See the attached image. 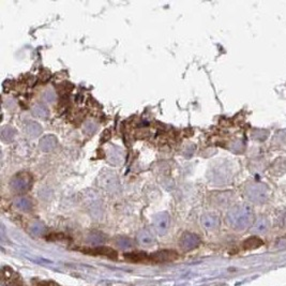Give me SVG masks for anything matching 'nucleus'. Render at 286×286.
I'll return each instance as SVG.
<instances>
[{
  "instance_id": "obj_1",
  "label": "nucleus",
  "mask_w": 286,
  "mask_h": 286,
  "mask_svg": "<svg viewBox=\"0 0 286 286\" xmlns=\"http://www.w3.org/2000/svg\"><path fill=\"white\" fill-rule=\"evenodd\" d=\"M32 186V176L27 172H22L15 175L10 182V187L15 193H24Z\"/></svg>"
},
{
  "instance_id": "obj_2",
  "label": "nucleus",
  "mask_w": 286,
  "mask_h": 286,
  "mask_svg": "<svg viewBox=\"0 0 286 286\" xmlns=\"http://www.w3.org/2000/svg\"><path fill=\"white\" fill-rule=\"evenodd\" d=\"M179 253L175 250H159L155 252V253L149 254V263H170L179 259Z\"/></svg>"
},
{
  "instance_id": "obj_3",
  "label": "nucleus",
  "mask_w": 286,
  "mask_h": 286,
  "mask_svg": "<svg viewBox=\"0 0 286 286\" xmlns=\"http://www.w3.org/2000/svg\"><path fill=\"white\" fill-rule=\"evenodd\" d=\"M80 251L84 254L91 256H102L112 260L118 259V252L108 247H96V248H83Z\"/></svg>"
},
{
  "instance_id": "obj_4",
  "label": "nucleus",
  "mask_w": 286,
  "mask_h": 286,
  "mask_svg": "<svg viewBox=\"0 0 286 286\" xmlns=\"http://www.w3.org/2000/svg\"><path fill=\"white\" fill-rule=\"evenodd\" d=\"M267 187L263 183H251L246 189L248 198L253 201H263L267 198Z\"/></svg>"
},
{
  "instance_id": "obj_5",
  "label": "nucleus",
  "mask_w": 286,
  "mask_h": 286,
  "mask_svg": "<svg viewBox=\"0 0 286 286\" xmlns=\"http://www.w3.org/2000/svg\"><path fill=\"white\" fill-rule=\"evenodd\" d=\"M3 285L4 286H26L22 276L11 267L3 268Z\"/></svg>"
},
{
  "instance_id": "obj_6",
  "label": "nucleus",
  "mask_w": 286,
  "mask_h": 286,
  "mask_svg": "<svg viewBox=\"0 0 286 286\" xmlns=\"http://www.w3.org/2000/svg\"><path fill=\"white\" fill-rule=\"evenodd\" d=\"M250 214H251L250 208L245 205L233 209V211L230 213V216L233 218V221L238 222L239 224L247 221L250 218Z\"/></svg>"
},
{
  "instance_id": "obj_7",
  "label": "nucleus",
  "mask_w": 286,
  "mask_h": 286,
  "mask_svg": "<svg viewBox=\"0 0 286 286\" xmlns=\"http://www.w3.org/2000/svg\"><path fill=\"white\" fill-rule=\"evenodd\" d=\"M123 256L131 263H149V254L142 251L130 252V253H125Z\"/></svg>"
},
{
  "instance_id": "obj_8",
  "label": "nucleus",
  "mask_w": 286,
  "mask_h": 286,
  "mask_svg": "<svg viewBox=\"0 0 286 286\" xmlns=\"http://www.w3.org/2000/svg\"><path fill=\"white\" fill-rule=\"evenodd\" d=\"M25 133L30 137H37L42 133V128L36 121H28L25 125Z\"/></svg>"
},
{
  "instance_id": "obj_9",
  "label": "nucleus",
  "mask_w": 286,
  "mask_h": 286,
  "mask_svg": "<svg viewBox=\"0 0 286 286\" xmlns=\"http://www.w3.org/2000/svg\"><path fill=\"white\" fill-rule=\"evenodd\" d=\"M57 142V138L54 135H47L40 140V148L47 153V151L53 150L56 147Z\"/></svg>"
},
{
  "instance_id": "obj_10",
  "label": "nucleus",
  "mask_w": 286,
  "mask_h": 286,
  "mask_svg": "<svg viewBox=\"0 0 286 286\" xmlns=\"http://www.w3.org/2000/svg\"><path fill=\"white\" fill-rule=\"evenodd\" d=\"M263 246V240L258 237H250L247 240L243 241L242 243V249L246 251L250 250H255L258 249L259 247Z\"/></svg>"
},
{
  "instance_id": "obj_11",
  "label": "nucleus",
  "mask_w": 286,
  "mask_h": 286,
  "mask_svg": "<svg viewBox=\"0 0 286 286\" xmlns=\"http://www.w3.org/2000/svg\"><path fill=\"white\" fill-rule=\"evenodd\" d=\"M32 114L33 116H36L37 118H46L49 112H48V108L43 103H38L33 106Z\"/></svg>"
},
{
  "instance_id": "obj_12",
  "label": "nucleus",
  "mask_w": 286,
  "mask_h": 286,
  "mask_svg": "<svg viewBox=\"0 0 286 286\" xmlns=\"http://www.w3.org/2000/svg\"><path fill=\"white\" fill-rule=\"evenodd\" d=\"M16 131L11 127H5L2 130V138L5 141H12L15 137Z\"/></svg>"
},
{
  "instance_id": "obj_13",
  "label": "nucleus",
  "mask_w": 286,
  "mask_h": 286,
  "mask_svg": "<svg viewBox=\"0 0 286 286\" xmlns=\"http://www.w3.org/2000/svg\"><path fill=\"white\" fill-rule=\"evenodd\" d=\"M16 207L22 210H29L32 207L31 200L28 197H19L15 201Z\"/></svg>"
},
{
  "instance_id": "obj_14",
  "label": "nucleus",
  "mask_w": 286,
  "mask_h": 286,
  "mask_svg": "<svg viewBox=\"0 0 286 286\" xmlns=\"http://www.w3.org/2000/svg\"><path fill=\"white\" fill-rule=\"evenodd\" d=\"M98 125L94 121H87L84 125V132H85L87 135H92L97 131Z\"/></svg>"
},
{
  "instance_id": "obj_15",
  "label": "nucleus",
  "mask_w": 286,
  "mask_h": 286,
  "mask_svg": "<svg viewBox=\"0 0 286 286\" xmlns=\"http://www.w3.org/2000/svg\"><path fill=\"white\" fill-rule=\"evenodd\" d=\"M31 286H60V285L56 283L55 281H50V280H35L32 282Z\"/></svg>"
},
{
  "instance_id": "obj_16",
  "label": "nucleus",
  "mask_w": 286,
  "mask_h": 286,
  "mask_svg": "<svg viewBox=\"0 0 286 286\" xmlns=\"http://www.w3.org/2000/svg\"><path fill=\"white\" fill-rule=\"evenodd\" d=\"M65 236L63 234H53V235H49V236L47 237L48 240L50 241H56V240H62L64 239Z\"/></svg>"
},
{
  "instance_id": "obj_17",
  "label": "nucleus",
  "mask_w": 286,
  "mask_h": 286,
  "mask_svg": "<svg viewBox=\"0 0 286 286\" xmlns=\"http://www.w3.org/2000/svg\"><path fill=\"white\" fill-rule=\"evenodd\" d=\"M43 99L45 101H47V102H52V101H55V95H54V92L52 91H46L45 94L43 95Z\"/></svg>"
}]
</instances>
